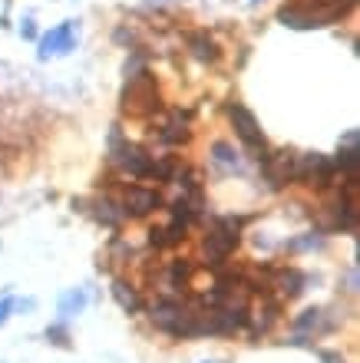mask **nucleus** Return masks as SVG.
<instances>
[{"label":"nucleus","mask_w":360,"mask_h":363,"mask_svg":"<svg viewBox=\"0 0 360 363\" xmlns=\"http://www.w3.org/2000/svg\"><path fill=\"white\" fill-rule=\"evenodd\" d=\"M89 304V294L83 288H73V291H66L63 298H60V304H56V314H60V321H70V317H77V314H83Z\"/></svg>","instance_id":"nucleus-12"},{"label":"nucleus","mask_w":360,"mask_h":363,"mask_svg":"<svg viewBox=\"0 0 360 363\" xmlns=\"http://www.w3.org/2000/svg\"><path fill=\"white\" fill-rule=\"evenodd\" d=\"M291 347H311V337H304V333H295V337H291Z\"/></svg>","instance_id":"nucleus-26"},{"label":"nucleus","mask_w":360,"mask_h":363,"mask_svg":"<svg viewBox=\"0 0 360 363\" xmlns=\"http://www.w3.org/2000/svg\"><path fill=\"white\" fill-rule=\"evenodd\" d=\"M73 30H77V23H60L56 30H50L40 40V60H50V56H63L73 50Z\"/></svg>","instance_id":"nucleus-8"},{"label":"nucleus","mask_w":360,"mask_h":363,"mask_svg":"<svg viewBox=\"0 0 360 363\" xmlns=\"http://www.w3.org/2000/svg\"><path fill=\"white\" fill-rule=\"evenodd\" d=\"M182 310H186V298H155L153 304H146V317H149L155 331L169 333Z\"/></svg>","instance_id":"nucleus-6"},{"label":"nucleus","mask_w":360,"mask_h":363,"mask_svg":"<svg viewBox=\"0 0 360 363\" xmlns=\"http://www.w3.org/2000/svg\"><path fill=\"white\" fill-rule=\"evenodd\" d=\"M357 165H360V152H357V146H354V149H340V152H338V159H334V169L347 172V175H357Z\"/></svg>","instance_id":"nucleus-17"},{"label":"nucleus","mask_w":360,"mask_h":363,"mask_svg":"<svg viewBox=\"0 0 360 363\" xmlns=\"http://www.w3.org/2000/svg\"><path fill=\"white\" fill-rule=\"evenodd\" d=\"M122 215H129V218H146V215H153L159 205H162V195L155 192V189H146V185H129L126 192H122Z\"/></svg>","instance_id":"nucleus-4"},{"label":"nucleus","mask_w":360,"mask_h":363,"mask_svg":"<svg viewBox=\"0 0 360 363\" xmlns=\"http://www.w3.org/2000/svg\"><path fill=\"white\" fill-rule=\"evenodd\" d=\"M354 146H357V132H354V129H350L347 136H344V139H340V149H354Z\"/></svg>","instance_id":"nucleus-25"},{"label":"nucleus","mask_w":360,"mask_h":363,"mask_svg":"<svg viewBox=\"0 0 360 363\" xmlns=\"http://www.w3.org/2000/svg\"><path fill=\"white\" fill-rule=\"evenodd\" d=\"M321 248H324V238L321 235H301L288 245V251H321Z\"/></svg>","instance_id":"nucleus-19"},{"label":"nucleus","mask_w":360,"mask_h":363,"mask_svg":"<svg viewBox=\"0 0 360 363\" xmlns=\"http://www.w3.org/2000/svg\"><path fill=\"white\" fill-rule=\"evenodd\" d=\"M33 307H37V300H33V298H20V300H13V314H30Z\"/></svg>","instance_id":"nucleus-20"},{"label":"nucleus","mask_w":360,"mask_h":363,"mask_svg":"<svg viewBox=\"0 0 360 363\" xmlns=\"http://www.w3.org/2000/svg\"><path fill=\"white\" fill-rule=\"evenodd\" d=\"M20 37H23V40H37V27H33L30 20H23L20 23Z\"/></svg>","instance_id":"nucleus-24"},{"label":"nucleus","mask_w":360,"mask_h":363,"mask_svg":"<svg viewBox=\"0 0 360 363\" xmlns=\"http://www.w3.org/2000/svg\"><path fill=\"white\" fill-rule=\"evenodd\" d=\"M186 241V228H179V224H165V228H153L149 231V245L155 248V251H165V248H175Z\"/></svg>","instance_id":"nucleus-13"},{"label":"nucleus","mask_w":360,"mask_h":363,"mask_svg":"<svg viewBox=\"0 0 360 363\" xmlns=\"http://www.w3.org/2000/svg\"><path fill=\"white\" fill-rule=\"evenodd\" d=\"M112 300L120 304L126 314H139L146 304H142V298H139V288H132L129 281H122V278H112Z\"/></svg>","instance_id":"nucleus-11"},{"label":"nucleus","mask_w":360,"mask_h":363,"mask_svg":"<svg viewBox=\"0 0 360 363\" xmlns=\"http://www.w3.org/2000/svg\"><path fill=\"white\" fill-rule=\"evenodd\" d=\"M159 136H162V142H169V146H175V142H182V139L188 136V116H186V113H179V109H175L172 116H169V122L162 126V132H159Z\"/></svg>","instance_id":"nucleus-14"},{"label":"nucleus","mask_w":360,"mask_h":363,"mask_svg":"<svg viewBox=\"0 0 360 363\" xmlns=\"http://www.w3.org/2000/svg\"><path fill=\"white\" fill-rule=\"evenodd\" d=\"M334 327H338V321L324 307H307L291 321V331L304 333V337H321V333H330Z\"/></svg>","instance_id":"nucleus-7"},{"label":"nucleus","mask_w":360,"mask_h":363,"mask_svg":"<svg viewBox=\"0 0 360 363\" xmlns=\"http://www.w3.org/2000/svg\"><path fill=\"white\" fill-rule=\"evenodd\" d=\"M238 241H241V235H235V231H229V228L215 224V228L202 238V255H205V265H212V271H221V267H225V261L235 255Z\"/></svg>","instance_id":"nucleus-2"},{"label":"nucleus","mask_w":360,"mask_h":363,"mask_svg":"<svg viewBox=\"0 0 360 363\" xmlns=\"http://www.w3.org/2000/svg\"><path fill=\"white\" fill-rule=\"evenodd\" d=\"M278 20H281L284 27H295V30H307V27H321V23H317V17H304V13H297V11H288V7H284V11L278 13Z\"/></svg>","instance_id":"nucleus-15"},{"label":"nucleus","mask_w":360,"mask_h":363,"mask_svg":"<svg viewBox=\"0 0 360 363\" xmlns=\"http://www.w3.org/2000/svg\"><path fill=\"white\" fill-rule=\"evenodd\" d=\"M208 155H212V165H215L221 175H235V172H241V152L235 149L231 142H225V139L212 142Z\"/></svg>","instance_id":"nucleus-9"},{"label":"nucleus","mask_w":360,"mask_h":363,"mask_svg":"<svg viewBox=\"0 0 360 363\" xmlns=\"http://www.w3.org/2000/svg\"><path fill=\"white\" fill-rule=\"evenodd\" d=\"M188 43H192V53H195L198 60H219V46L208 40L205 33H195Z\"/></svg>","instance_id":"nucleus-16"},{"label":"nucleus","mask_w":360,"mask_h":363,"mask_svg":"<svg viewBox=\"0 0 360 363\" xmlns=\"http://www.w3.org/2000/svg\"><path fill=\"white\" fill-rule=\"evenodd\" d=\"M251 4H262V0H251Z\"/></svg>","instance_id":"nucleus-27"},{"label":"nucleus","mask_w":360,"mask_h":363,"mask_svg":"<svg viewBox=\"0 0 360 363\" xmlns=\"http://www.w3.org/2000/svg\"><path fill=\"white\" fill-rule=\"evenodd\" d=\"M278 324H281V300L278 298H262V304H255V307H251L245 333H248L251 340H262V337H268Z\"/></svg>","instance_id":"nucleus-3"},{"label":"nucleus","mask_w":360,"mask_h":363,"mask_svg":"<svg viewBox=\"0 0 360 363\" xmlns=\"http://www.w3.org/2000/svg\"><path fill=\"white\" fill-rule=\"evenodd\" d=\"M344 284H347V294H357V288H360V281H357V267H350L347 271V278H344Z\"/></svg>","instance_id":"nucleus-22"},{"label":"nucleus","mask_w":360,"mask_h":363,"mask_svg":"<svg viewBox=\"0 0 360 363\" xmlns=\"http://www.w3.org/2000/svg\"><path fill=\"white\" fill-rule=\"evenodd\" d=\"M11 314H13V298H4L0 300V327L11 321Z\"/></svg>","instance_id":"nucleus-21"},{"label":"nucleus","mask_w":360,"mask_h":363,"mask_svg":"<svg viewBox=\"0 0 360 363\" xmlns=\"http://www.w3.org/2000/svg\"><path fill=\"white\" fill-rule=\"evenodd\" d=\"M317 357H321V363H344L338 350H317Z\"/></svg>","instance_id":"nucleus-23"},{"label":"nucleus","mask_w":360,"mask_h":363,"mask_svg":"<svg viewBox=\"0 0 360 363\" xmlns=\"http://www.w3.org/2000/svg\"><path fill=\"white\" fill-rule=\"evenodd\" d=\"M110 159H112V165H116L122 175H129V179H149L153 159H149L142 149H136V146H112Z\"/></svg>","instance_id":"nucleus-5"},{"label":"nucleus","mask_w":360,"mask_h":363,"mask_svg":"<svg viewBox=\"0 0 360 363\" xmlns=\"http://www.w3.org/2000/svg\"><path fill=\"white\" fill-rule=\"evenodd\" d=\"M229 119H231V126H235V132H238V139L245 142V149L251 152V159L262 162L268 155V142H264L262 129H258V119L251 116L241 103H231L229 106Z\"/></svg>","instance_id":"nucleus-1"},{"label":"nucleus","mask_w":360,"mask_h":363,"mask_svg":"<svg viewBox=\"0 0 360 363\" xmlns=\"http://www.w3.org/2000/svg\"><path fill=\"white\" fill-rule=\"evenodd\" d=\"M44 337H46V343H53V347H70V331H66L63 321L50 324V327L44 331Z\"/></svg>","instance_id":"nucleus-18"},{"label":"nucleus","mask_w":360,"mask_h":363,"mask_svg":"<svg viewBox=\"0 0 360 363\" xmlns=\"http://www.w3.org/2000/svg\"><path fill=\"white\" fill-rule=\"evenodd\" d=\"M93 218H96L103 228H120L122 222H126V215H122V205L116 202V198H110V195H103V198H96V205H93Z\"/></svg>","instance_id":"nucleus-10"}]
</instances>
